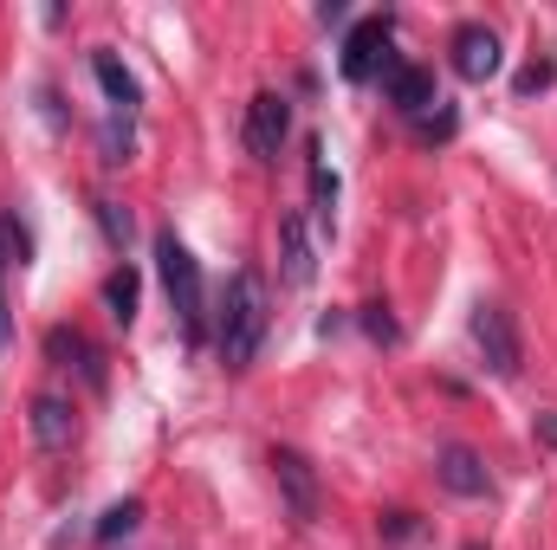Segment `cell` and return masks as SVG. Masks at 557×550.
Here are the masks:
<instances>
[{"label": "cell", "mask_w": 557, "mask_h": 550, "mask_svg": "<svg viewBox=\"0 0 557 550\" xmlns=\"http://www.w3.org/2000/svg\"><path fill=\"white\" fill-rule=\"evenodd\" d=\"M267 324H273V298H267V278L253 273H234L227 285V304H221V363L227 370H247L267 343Z\"/></svg>", "instance_id": "1"}, {"label": "cell", "mask_w": 557, "mask_h": 550, "mask_svg": "<svg viewBox=\"0 0 557 550\" xmlns=\"http://www.w3.org/2000/svg\"><path fill=\"white\" fill-rule=\"evenodd\" d=\"M156 273H162V291H169V304H175V317H182L188 343H201V330H208L201 266H195V253H188V247H182L175 234H156Z\"/></svg>", "instance_id": "2"}, {"label": "cell", "mask_w": 557, "mask_h": 550, "mask_svg": "<svg viewBox=\"0 0 557 550\" xmlns=\"http://www.w3.org/2000/svg\"><path fill=\"white\" fill-rule=\"evenodd\" d=\"M473 343H480V357H486L493 376H519L525 350H519V324H512L506 304H480L473 311Z\"/></svg>", "instance_id": "3"}, {"label": "cell", "mask_w": 557, "mask_h": 550, "mask_svg": "<svg viewBox=\"0 0 557 550\" xmlns=\"http://www.w3.org/2000/svg\"><path fill=\"white\" fill-rule=\"evenodd\" d=\"M273 479H278V492H285L292 525H311L318 518V473H311V460L292 453V447H273Z\"/></svg>", "instance_id": "4"}, {"label": "cell", "mask_w": 557, "mask_h": 550, "mask_svg": "<svg viewBox=\"0 0 557 550\" xmlns=\"http://www.w3.org/2000/svg\"><path fill=\"white\" fill-rule=\"evenodd\" d=\"M292 130V111H285V98L278 91H260L253 104H247V149H253V162H278V142Z\"/></svg>", "instance_id": "5"}, {"label": "cell", "mask_w": 557, "mask_h": 550, "mask_svg": "<svg viewBox=\"0 0 557 550\" xmlns=\"http://www.w3.org/2000/svg\"><path fill=\"white\" fill-rule=\"evenodd\" d=\"M447 52H454V72H460L467 85H486V78L499 72V39H493V26H460Z\"/></svg>", "instance_id": "6"}, {"label": "cell", "mask_w": 557, "mask_h": 550, "mask_svg": "<svg viewBox=\"0 0 557 550\" xmlns=\"http://www.w3.org/2000/svg\"><path fill=\"white\" fill-rule=\"evenodd\" d=\"M434 473H441V486H447L454 499H486V492H493V473H486V460H480L473 447H441Z\"/></svg>", "instance_id": "7"}, {"label": "cell", "mask_w": 557, "mask_h": 550, "mask_svg": "<svg viewBox=\"0 0 557 550\" xmlns=\"http://www.w3.org/2000/svg\"><path fill=\"white\" fill-rule=\"evenodd\" d=\"M278 260H285V285H311V273H318V240L298 208L278 221Z\"/></svg>", "instance_id": "8"}, {"label": "cell", "mask_w": 557, "mask_h": 550, "mask_svg": "<svg viewBox=\"0 0 557 550\" xmlns=\"http://www.w3.org/2000/svg\"><path fill=\"white\" fill-rule=\"evenodd\" d=\"M383 52H389V20H363V26L344 39V78H350V85H363L376 65H389Z\"/></svg>", "instance_id": "9"}, {"label": "cell", "mask_w": 557, "mask_h": 550, "mask_svg": "<svg viewBox=\"0 0 557 550\" xmlns=\"http://www.w3.org/2000/svg\"><path fill=\"white\" fill-rule=\"evenodd\" d=\"M383 78H389V104H396L403 117H428V104H441V98H434V78H428L421 65L389 59V65H383Z\"/></svg>", "instance_id": "10"}, {"label": "cell", "mask_w": 557, "mask_h": 550, "mask_svg": "<svg viewBox=\"0 0 557 550\" xmlns=\"http://www.w3.org/2000/svg\"><path fill=\"white\" fill-rule=\"evenodd\" d=\"M46 357H52L59 370H78V376H85L91 389H104V363H98V350H91V343H85L78 330L52 324V330H46Z\"/></svg>", "instance_id": "11"}, {"label": "cell", "mask_w": 557, "mask_h": 550, "mask_svg": "<svg viewBox=\"0 0 557 550\" xmlns=\"http://www.w3.org/2000/svg\"><path fill=\"white\" fill-rule=\"evenodd\" d=\"M91 72H98V85H104V98H111V117L131 124V111H137V78L124 72V59H117V52H91Z\"/></svg>", "instance_id": "12"}, {"label": "cell", "mask_w": 557, "mask_h": 550, "mask_svg": "<svg viewBox=\"0 0 557 550\" xmlns=\"http://www.w3.org/2000/svg\"><path fill=\"white\" fill-rule=\"evenodd\" d=\"M72 434H78L72 402H59V396H39V402H33V440H39V447H72Z\"/></svg>", "instance_id": "13"}, {"label": "cell", "mask_w": 557, "mask_h": 550, "mask_svg": "<svg viewBox=\"0 0 557 550\" xmlns=\"http://www.w3.org/2000/svg\"><path fill=\"white\" fill-rule=\"evenodd\" d=\"M104 311H111L117 324L137 317V273H131V266H117V273L104 278Z\"/></svg>", "instance_id": "14"}, {"label": "cell", "mask_w": 557, "mask_h": 550, "mask_svg": "<svg viewBox=\"0 0 557 550\" xmlns=\"http://www.w3.org/2000/svg\"><path fill=\"white\" fill-rule=\"evenodd\" d=\"M137 525H143V499H124V505H111V512L98 518V538H104V545H117V538H131Z\"/></svg>", "instance_id": "15"}, {"label": "cell", "mask_w": 557, "mask_h": 550, "mask_svg": "<svg viewBox=\"0 0 557 550\" xmlns=\"http://www.w3.org/2000/svg\"><path fill=\"white\" fill-rule=\"evenodd\" d=\"M311 195H318V208H311V214H318V221L331 227V201H337V175L324 168V149H318V142H311Z\"/></svg>", "instance_id": "16"}, {"label": "cell", "mask_w": 557, "mask_h": 550, "mask_svg": "<svg viewBox=\"0 0 557 550\" xmlns=\"http://www.w3.org/2000/svg\"><path fill=\"white\" fill-rule=\"evenodd\" d=\"M26 253H33L26 227H20L13 214H0V278H7V266H26Z\"/></svg>", "instance_id": "17"}, {"label": "cell", "mask_w": 557, "mask_h": 550, "mask_svg": "<svg viewBox=\"0 0 557 550\" xmlns=\"http://www.w3.org/2000/svg\"><path fill=\"white\" fill-rule=\"evenodd\" d=\"M98 227H104L111 247H131V214H124L117 201H98Z\"/></svg>", "instance_id": "18"}, {"label": "cell", "mask_w": 557, "mask_h": 550, "mask_svg": "<svg viewBox=\"0 0 557 550\" xmlns=\"http://www.w3.org/2000/svg\"><path fill=\"white\" fill-rule=\"evenodd\" d=\"M98 142H104V162H131V130H124V117H111Z\"/></svg>", "instance_id": "19"}, {"label": "cell", "mask_w": 557, "mask_h": 550, "mask_svg": "<svg viewBox=\"0 0 557 550\" xmlns=\"http://www.w3.org/2000/svg\"><path fill=\"white\" fill-rule=\"evenodd\" d=\"M363 330H370L376 343H396V317H389V304H363Z\"/></svg>", "instance_id": "20"}, {"label": "cell", "mask_w": 557, "mask_h": 550, "mask_svg": "<svg viewBox=\"0 0 557 550\" xmlns=\"http://www.w3.org/2000/svg\"><path fill=\"white\" fill-rule=\"evenodd\" d=\"M416 130L428 142H434V137H454V111H428V117H416Z\"/></svg>", "instance_id": "21"}, {"label": "cell", "mask_w": 557, "mask_h": 550, "mask_svg": "<svg viewBox=\"0 0 557 550\" xmlns=\"http://www.w3.org/2000/svg\"><path fill=\"white\" fill-rule=\"evenodd\" d=\"M545 85H552V65H545V59H539V65H525V72H519V91H545Z\"/></svg>", "instance_id": "22"}, {"label": "cell", "mask_w": 557, "mask_h": 550, "mask_svg": "<svg viewBox=\"0 0 557 550\" xmlns=\"http://www.w3.org/2000/svg\"><path fill=\"white\" fill-rule=\"evenodd\" d=\"M0 350H7V291H0Z\"/></svg>", "instance_id": "23"}, {"label": "cell", "mask_w": 557, "mask_h": 550, "mask_svg": "<svg viewBox=\"0 0 557 550\" xmlns=\"http://www.w3.org/2000/svg\"><path fill=\"white\" fill-rule=\"evenodd\" d=\"M467 550H480V545H467Z\"/></svg>", "instance_id": "24"}]
</instances>
